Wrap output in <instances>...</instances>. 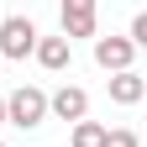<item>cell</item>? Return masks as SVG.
I'll return each instance as SVG.
<instances>
[{"mask_svg":"<svg viewBox=\"0 0 147 147\" xmlns=\"http://www.w3.org/2000/svg\"><path fill=\"white\" fill-rule=\"evenodd\" d=\"M0 126H5V95H0Z\"/></svg>","mask_w":147,"mask_h":147,"instance_id":"obj_11","label":"cell"},{"mask_svg":"<svg viewBox=\"0 0 147 147\" xmlns=\"http://www.w3.org/2000/svg\"><path fill=\"white\" fill-rule=\"evenodd\" d=\"M126 37H131V47H137V53L147 47V11H137V16H131V32H126Z\"/></svg>","mask_w":147,"mask_h":147,"instance_id":"obj_10","label":"cell"},{"mask_svg":"<svg viewBox=\"0 0 147 147\" xmlns=\"http://www.w3.org/2000/svg\"><path fill=\"white\" fill-rule=\"evenodd\" d=\"M105 95L116 100V105H142V100H147V79H142L137 68H126V74H110V79H105Z\"/></svg>","mask_w":147,"mask_h":147,"instance_id":"obj_7","label":"cell"},{"mask_svg":"<svg viewBox=\"0 0 147 147\" xmlns=\"http://www.w3.org/2000/svg\"><path fill=\"white\" fill-rule=\"evenodd\" d=\"M58 26L68 42L100 37V0H58Z\"/></svg>","mask_w":147,"mask_h":147,"instance_id":"obj_3","label":"cell"},{"mask_svg":"<svg viewBox=\"0 0 147 147\" xmlns=\"http://www.w3.org/2000/svg\"><path fill=\"white\" fill-rule=\"evenodd\" d=\"M105 147H142V137L126 131V126H116V131H105Z\"/></svg>","mask_w":147,"mask_h":147,"instance_id":"obj_9","label":"cell"},{"mask_svg":"<svg viewBox=\"0 0 147 147\" xmlns=\"http://www.w3.org/2000/svg\"><path fill=\"white\" fill-rule=\"evenodd\" d=\"M47 121V89L37 84H21L5 95V126H21V131H37Z\"/></svg>","mask_w":147,"mask_h":147,"instance_id":"obj_1","label":"cell"},{"mask_svg":"<svg viewBox=\"0 0 147 147\" xmlns=\"http://www.w3.org/2000/svg\"><path fill=\"white\" fill-rule=\"evenodd\" d=\"M37 37H42V32H37V21H32V16H0V63H21V58H32V53H37Z\"/></svg>","mask_w":147,"mask_h":147,"instance_id":"obj_2","label":"cell"},{"mask_svg":"<svg viewBox=\"0 0 147 147\" xmlns=\"http://www.w3.org/2000/svg\"><path fill=\"white\" fill-rule=\"evenodd\" d=\"M32 58L42 63L47 74H63V68L74 63V42H68L63 32H58V37H37V53H32Z\"/></svg>","mask_w":147,"mask_h":147,"instance_id":"obj_6","label":"cell"},{"mask_svg":"<svg viewBox=\"0 0 147 147\" xmlns=\"http://www.w3.org/2000/svg\"><path fill=\"white\" fill-rule=\"evenodd\" d=\"M95 63L105 68V74H126L137 63V47H131V37H95Z\"/></svg>","mask_w":147,"mask_h":147,"instance_id":"obj_4","label":"cell"},{"mask_svg":"<svg viewBox=\"0 0 147 147\" xmlns=\"http://www.w3.org/2000/svg\"><path fill=\"white\" fill-rule=\"evenodd\" d=\"M105 131L110 126H100V121H74V131H68V147H105Z\"/></svg>","mask_w":147,"mask_h":147,"instance_id":"obj_8","label":"cell"},{"mask_svg":"<svg viewBox=\"0 0 147 147\" xmlns=\"http://www.w3.org/2000/svg\"><path fill=\"white\" fill-rule=\"evenodd\" d=\"M47 116H58V121H84L89 116V95H84V89L79 84H58V89H53V95H47Z\"/></svg>","mask_w":147,"mask_h":147,"instance_id":"obj_5","label":"cell"},{"mask_svg":"<svg viewBox=\"0 0 147 147\" xmlns=\"http://www.w3.org/2000/svg\"><path fill=\"white\" fill-rule=\"evenodd\" d=\"M0 147H5V142H0Z\"/></svg>","mask_w":147,"mask_h":147,"instance_id":"obj_12","label":"cell"}]
</instances>
